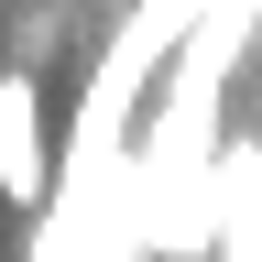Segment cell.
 I'll return each mask as SVG.
<instances>
[{
	"mask_svg": "<svg viewBox=\"0 0 262 262\" xmlns=\"http://www.w3.org/2000/svg\"><path fill=\"white\" fill-rule=\"evenodd\" d=\"M208 262H262V142H219V251Z\"/></svg>",
	"mask_w": 262,
	"mask_h": 262,
	"instance_id": "cell-2",
	"label": "cell"
},
{
	"mask_svg": "<svg viewBox=\"0 0 262 262\" xmlns=\"http://www.w3.org/2000/svg\"><path fill=\"white\" fill-rule=\"evenodd\" d=\"M55 142H44V88H33V66H0V196H11L22 219L55 208Z\"/></svg>",
	"mask_w": 262,
	"mask_h": 262,
	"instance_id": "cell-1",
	"label": "cell"
}]
</instances>
